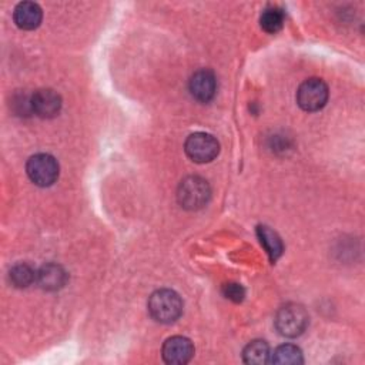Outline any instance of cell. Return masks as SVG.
<instances>
[{
  "label": "cell",
  "mask_w": 365,
  "mask_h": 365,
  "mask_svg": "<svg viewBox=\"0 0 365 365\" xmlns=\"http://www.w3.org/2000/svg\"><path fill=\"white\" fill-rule=\"evenodd\" d=\"M257 234H258V238H259L261 244L264 245L265 251L268 252L271 261H275L282 254V250H284L281 238L265 225H259L257 228Z\"/></svg>",
  "instance_id": "4fadbf2b"
},
{
  "label": "cell",
  "mask_w": 365,
  "mask_h": 365,
  "mask_svg": "<svg viewBox=\"0 0 365 365\" xmlns=\"http://www.w3.org/2000/svg\"><path fill=\"white\" fill-rule=\"evenodd\" d=\"M37 279V272L29 264H17L10 269V281L14 287H27Z\"/></svg>",
  "instance_id": "2e32d148"
},
{
  "label": "cell",
  "mask_w": 365,
  "mask_h": 365,
  "mask_svg": "<svg viewBox=\"0 0 365 365\" xmlns=\"http://www.w3.org/2000/svg\"><path fill=\"white\" fill-rule=\"evenodd\" d=\"M217 90V80L212 71L202 68L192 74L190 80V91L194 98L198 101L207 103L210 101Z\"/></svg>",
  "instance_id": "9c48e42d"
},
{
  "label": "cell",
  "mask_w": 365,
  "mask_h": 365,
  "mask_svg": "<svg viewBox=\"0 0 365 365\" xmlns=\"http://www.w3.org/2000/svg\"><path fill=\"white\" fill-rule=\"evenodd\" d=\"M26 171L30 180L40 187L51 185L58 177V164L50 154H36L29 158Z\"/></svg>",
  "instance_id": "277c9868"
},
{
  "label": "cell",
  "mask_w": 365,
  "mask_h": 365,
  "mask_svg": "<svg viewBox=\"0 0 365 365\" xmlns=\"http://www.w3.org/2000/svg\"><path fill=\"white\" fill-rule=\"evenodd\" d=\"M302 352L298 346L291 344L279 345L271 355V362L282 365H298L302 364Z\"/></svg>",
  "instance_id": "5bb4252c"
},
{
  "label": "cell",
  "mask_w": 365,
  "mask_h": 365,
  "mask_svg": "<svg viewBox=\"0 0 365 365\" xmlns=\"http://www.w3.org/2000/svg\"><path fill=\"white\" fill-rule=\"evenodd\" d=\"M308 325V314L304 307L297 304H287L279 308L275 315V327L278 332L288 338L301 335Z\"/></svg>",
  "instance_id": "3957f363"
},
{
  "label": "cell",
  "mask_w": 365,
  "mask_h": 365,
  "mask_svg": "<svg viewBox=\"0 0 365 365\" xmlns=\"http://www.w3.org/2000/svg\"><path fill=\"white\" fill-rule=\"evenodd\" d=\"M210 194V185L204 178L190 175L180 182L177 198L181 207L187 210H198L207 204Z\"/></svg>",
  "instance_id": "7a4b0ae2"
},
{
  "label": "cell",
  "mask_w": 365,
  "mask_h": 365,
  "mask_svg": "<svg viewBox=\"0 0 365 365\" xmlns=\"http://www.w3.org/2000/svg\"><path fill=\"white\" fill-rule=\"evenodd\" d=\"M222 294H224L225 298H228V299H231L234 302H240L245 297L244 288L240 284H234V282L225 284L224 288H222Z\"/></svg>",
  "instance_id": "e0dca14e"
},
{
  "label": "cell",
  "mask_w": 365,
  "mask_h": 365,
  "mask_svg": "<svg viewBox=\"0 0 365 365\" xmlns=\"http://www.w3.org/2000/svg\"><path fill=\"white\" fill-rule=\"evenodd\" d=\"M67 275L64 269L57 264H46L37 271V282L41 288L54 291L66 284Z\"/></svg>",
  "instance_id": "8fae6325"
},
{
  "label": "cell",
  "mask_w": 365,
  "mask_h": 365,
  "mask_svg": "<svg viewBox=\"0 0 365 365\" xmlns=\"http://www.w3.org/2000/svg\"><path fill=\"white\" fill-rule=\"evenodd\" d=\"M60 108H61V98L51 88L37 90L31 96V110L38 117L51 118L58 114Z\"/></svg>",
  "instance_id": "ba28073f"
},
{
  "label": "cell",
  "mask_w": 365,
  "mask_h": 365,
  "mask_svg": "<svg viewBox=\"0 0 365 365\" xmlns=\"http://www.w3.org/2000/svg\"><path fill=\"white\" fill-rule=\"evenodd\" d=\"M259 23L267 33H277L284 24V13L278 7H268L261 14Z\"/></svg>",
  "instance_id": "9a60e30c"
},
{
  "label": "cell",
  "mask_w": 365,
  "mask_h": 365,
  "mask_svg": "<svg viewBox=\"0 0 365 365\" xmlns=\"http://www.w3.org/2000/svg\"><path fill=\"white\" fill-rule=\"evenodd\" d=\"M194 355L192 342L185 336H171L163 345V358L167 364L182 365Z\"/></svg>",
  "instance_id": "52a82bcc"
},
{
  "label": "cell",
  "mask_w": 365,
  "mask_h": 365,
  "mask_svg": "<svg viewBox=\"0 0 365 365\" xmlns=\"http://www.w3.org/2000/svg\"><path fill=\"white\" fill-rule=\"evenodd\" d=\"M328 100V87L321 78L305 80L297 91V103L305 111H317Z\"/></svg>",
  "instance_id": "5b68a950"
},
{
  "label": "cell",
  "mask_w": 365,
  "mask_h": 365,
  "mask_svg": "<svg viewBox=\"0 0 365 365\" xmlns=\"http://www.w3.org/2000/svg\"><path fill=\"white\" fill-rule=\"evenodd\" d=\"M41 17H43V13L40 6L33 1L19 3L13 13L14 23L17 24V27L23 30H33L38 27V24L41 23Z\"/></svg>",
  "instance_id": "30bf717a"
},
{
  "label": "cell",
  "mask_w": 365,
  "mask_h": 365,
  "mask_svg": "<svg viewBox=\"0 0 365 365\" xmlns=\"http://www.w3.org/2000/svg\"><path fill=\"white\" fill-rule=\"evenodd\" d=\"M242 358H244V362L254 364V365H262V364L271 362L269 346L265 341H261V339L252 341L245 346L242 352Z\"/></svg>",
  "instance_id": "7c38bea8"
},
{
  "label": "cell",
  "mask_w": 365,
  "mask_h": 365,
  "mask_svg": "<svg viewBox=\"0 0 365 365\" xmlns=\"http://www.w3.org/2000/svg\"><path fill=\"white\" fill-rule=\"evenodd\" d=\"M148 311L155 321L170 324L180 318L182 301L178 294L171 289H158L148 299Z\"/></svg>",
  "instance_id": "6da1fadb"
},
{
  "label": "cell",
  "mask_w": 365,
  "mask_h": 365,
  "mask_svg": "<svg viewBox=\"0 0 365 365\" xmlns=\"http://www.w3.org/2000/svg\"><path fill=\"white\" fill-rule=\"evenodd\" d=\"M185 153L195 163H208L218 155V141L207 133H194L185 140Z\"/></svg>",
  "instance_id": "8992f818"
}]
</instances>
